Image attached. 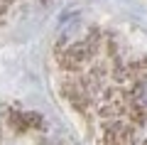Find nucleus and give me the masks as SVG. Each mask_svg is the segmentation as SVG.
<instances>
[]
</instances>
